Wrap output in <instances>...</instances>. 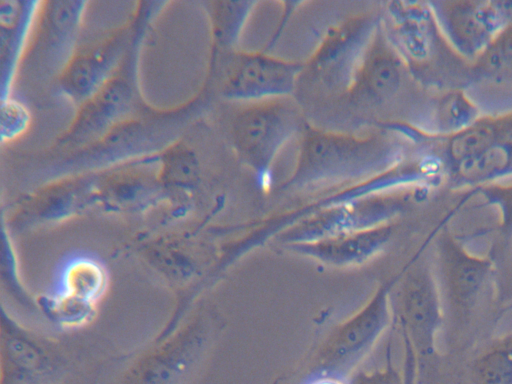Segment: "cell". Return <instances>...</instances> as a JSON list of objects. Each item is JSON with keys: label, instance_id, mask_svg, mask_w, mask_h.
<instances>
[{"label": "cell", "instance_id": "obj_7", "mask_svg": "<svg viewBox=\"0 0 512 384\" xmlns=\"http://www.w3.org/2000/svg\"><path fill=\"white\" fill-rule=\"evenodd\" d=\"M380 19L388 40L398 54L412 61H421L428 56L431 28L428 10L422 3L386 2Z\"/></svg>", "mask_w": 512, "mask_h": 384}, {"label": "cell", "instance_id": "obj_18", "mask_svg": "<svg viewBox=\"0 0 512 384\" xmlns=\"http://www.w3.org/2000/svg\"><path fill=\"white\" fill-rule=\"evenodd\" d=\"M493 133L487 127L472 128L456 136L450 146L455 159L465 160L492 146Z\"/></svg>", "mask_w": 512, "mask_h": 384}, {"label": "cell", "instance_id": "obj_1", "mask_svg": "<svg viewBox=\"0 0 512 384\" xmlns=\"http://www.w3.org/2000/svg\"><path fill=\"white\" fill-rule=\"evenodd\" d=\"M294 170L282 188L359 183L398 165L397 142L384 133L357 136L306 121Z\"/></svg>", "mask_w": 512, "mask_h": 384}, {"label": "cell", "instance_id": "obj_16", "mask_svg": "<svg viewBox=\"0 0 512 384\" xmlns=\"http://www.w3.org/2000/svg\"><path fill=\"white\" fill-rule=\"evenodd\" d=\"M125 92L121 86L114 85L108 87L103 91L96 101L92 103L88 109L87 114H84L81 124L86 125L83 132L88 130L92 132L96 129H100L102 125L109 121L110 117H113L124 105Z\"/></svg>", "mask_w": 512, "mask_h": 384}, {"label": "cell", "instance_id": "obj_21", "mask_svg": "<svg viewBox=\"0 0 512 384\" xmlns=\"http://www.w3.org/2000/svg\"><path fill=\"white\" fill-rule=\"evenodd\" d=\"M351 384H402L399 374L389 364L384 370L357 375Z\"/></svg>", "mask_w": 512, "mask_h": 384}, {"label": "cell", "instance_id": "obj_19", "mask_svg": "<svg viewBox=\"0 0 512 384\" xmlns=\"http://www.w3.org/2000/svg\"><path fill=\"white\" fill-rule=\"evenodd\" d=\"M442 120L450 127L466 124L473 115V109L461 95L449 96L441 107Z\"/></svg>", "mask_w": 512, "mask_h": 384}, {"label": "cell", "instance_id": "obj_3", "mask_svg": "<svg viewBox=\"0 0 512 384\" xmlns=\"http://www.w3.org/2000/svg\"><path fill=\"white\" fill-rule=\"evenodd\" d=\"M291 97L250 102L233 120L237 157L254 172L261 186L269 185L271 167L280 149L306 123L298 102Z\"/></svg>", "mask_w": 512, "mask_h": 384}, {"label": "cell", "instance_id": "obj_9", "mask_svg": "<svg viewBox=\"0 0 512 384\" xmlns=\"http://www.w3.org/2000/svg\"><path fill=\"white\" fill-rule=\"evenodd\" d=\"M441 257L444 280L451 298L459 305L471 303L491 272V260L470 254L453 240L444 242Z\"/></svg>", "mask_w": 512, "mask_h": 384}, {"label": "cell", "instance_id": "obj_17", "mask_svg": "<svg viewBox=\"0 0 512 384\" xmlns=\"http://www.w3.org/2000/svg\"><path fill=\"white\" fill-rule=\"evenodd\" d=\"M508 160L504 148L489 147L483 152L461 161L460 172L466 179L480 180L502 169Z\"/></svg>", "mask_w": 512, "mask_h": 384}, {"label": "cell", "instance_id": "obj_13", "mask_svg": "<svg viewBox=\"0 0 512 384\" xmlns=\"http://www.w3.org/2000/svg\"><path fill=\"white\" fill-rule=\"evenodd\" d=\"M454 26L457 34L472 44L481 43L501 24V7L493 3H472L456 10Z\"/></svg>", "mask_w": 512, "mask_h": 384}, {"label": "cell", "instance_id": "obj_8", "mask_svg": "<svg viewBox=\"0 0 512 384\" xmlns=\"http://www.w3.org/2000/svg\"><path fill=\"white\" fill-rule=\"evenodd\" d=\"M386 318L385 299L378 297L342 327L323 353L322 370L328 374L353 365L383 328Z\"/></svg>", "mask_w": 512, "mask_h": 384}, {"label": "cell", "instance_id": "obj_23", "mask_svg": "<svg viewBox=\"0 0 512 384\" xmlns=\"http://www.w3.org/2000/svg\"><path fill=\"white\" fill-rule=\"evenodd\" d=\"M308 384H346L339 377L333 375H322L318 376L315 379L311 380Z\"/></svg>", "mask_w": 512, "mask_h": 384}, {"label": "cell", "instance_id": "obj_10", "mask_svg": "<svg viewBox=\"0 0 512 384\" xmlns=\"http://www.w3.org/2000/svg\"><path fill=\"white\" fill-rule=\"evenodd\" d=\"M387 225L371 227L337 237L300 245L307 253L333 263L361 260L376 251L387 239Z\"/></svg>", "mask_w": 512, "mask_h": 384}, {"label": "cell", "instance_id": "obj_2", "mask_svg": "<svg viewBox=\"0 0 512 384\" xmlns=\"http://www.w3.org/2000/svg\"><path fill=\"white\" fill-rule=\"evenodd\" d=\"M380 14L354 15L329 28L304 62L295 94L303 99H341L348 92L376 32ZM294 94V95H295Z\"/></svg>", "mask_w": 512, "mask_h": 384}, {"label": "cell", "instance_id": "obj_15", "mask_svg": "<svg viewBox=\"0 0 512 384\" xmlns=\"http://www.w3.org/2000/svg\"><path fill=\"white\" fill-rule=\"evenodd\" d=\"M109 56L107 51L98 49L77 59L67 75L68 89L77 95L92 91L107 69Z\"/></svg>", "mask_w": 512, "mask_h": 384}, {"label": "cell", "instance_id": "obj_6", "mask_svg": "<svg viewBox=\"0 0 512 384\" xmlns=\"http://www.w3.org/2000/svg\"><path fill=\"white\" fill-rule=\"evenodd\" d=\"M403 310L416 349L423 356L432 355L435 336L442 323V311L438 288L428 268L420 267L408 278Z\"/></svg>", "mask_w": 512, "mask_h": 384}, {"label": "cell", "instance_id": "obj_12", "mask_svg": "<svg viewBox=\"0 0 512 384\" xmlns=\"http://www.w3.org/2000/svg\"><path fill=\"white\" fill-rule=\"evenodd\" d=\"M473 377L476 384H512V331L476 359Z\"/></svg>", "mask_w": 512, "mask_h": 384}, {"label": "cell", "instance_id": "obj_11", "mask_svg": "<svg viewBox=\"0 0 512 384\" xmlns=\"http://www.w3.org/2000/svg\"><path fill=\"white\" fill-rule=\"evenodd\" d=\"M105 276L100 265L83 259L71 263L63 279V297L88 306L100 296L104 289Z\"/></svg>", "mask_w": 512, "mask_h": 384}, {"label": "cell", "instance_id": "obj_14", "mask_svg": "<svg viewBox=\"0 0 512 384\" xmlns=\"http://www.w3.org/2000/svg\"><path fill=\"white\" fill-rule=\"evenodd\" d=\"M255 4V1L212 3L214 38L219 47L233 48Z\"/></svg>", "mask_w": 512, "mask_h": 384}, {"label": "cell", "instance_id": "obj_24", "mask_svg": "<svg viewBox=\"0 0 512 384\" xmlns=\"http://www.w3.org/2000/svg\"><path fill=\"white\" fill-rule=\"evenodd\" d=\"M509 308H512V305Z\"/></svg>", "mask_w": 512, "mask_h": 384}, {"label": "cell", "instance_id": "obj_20", "mask_svg": "<svg viewBox=\"0 0 512 384\" xmlns=\"http://www.w3.org/2000/svg\"><path fill=\"white\" fill-rule=\"evenodd\" d=\"M26 113L16 103H8L2 107V132L7 129V137L17 134L25 126Z\"/></svg>", "mask_w": 512, "mask_h": 384}, {"label": "cell", "instance_id": "obj_5", "mask_svg": "<svg viewBox=\"0 0 512 384\" xmlns=\"http://www.w3.org/2000/svg\"><path fill=\"white\" fill-rule=\"evenodd\" d=\"M401 77L399 54L388 40L380 19L353 82L341 102L355 113L382 107L399 90Z\"/></svg>", "mask_w": 512, "mask_h": 384}, {"label": "cell", "instance_id": "obj_22", "mask_svg": "<svg viewBox=\"0 0 512 384\" xmlns=\"http://www.w3.org/2000/svg\"><path fill=\"white\" fill-rule=\"evenodd\" d=\"M493 202L500 206L502 212V230L507 237L512 236V189L498 191L491 195Z\"/></svg>", "mask_w": 512, "mask_h": 384}, {"label": "cell", "instance_id": "obj_4", "mask_svg": "<svg viewBox=\"0 0 512 384\" xmlns=\"http://www.w3.org/2000/svg\"><path fill=\"white\" fill-rule=\"evenodd\" d=\"M303 67L265 51H228L220 64L221 91L249 102L294 96Z\"/></svg>", "mask_w": 512, "mask_h": 384}]
</instances>
